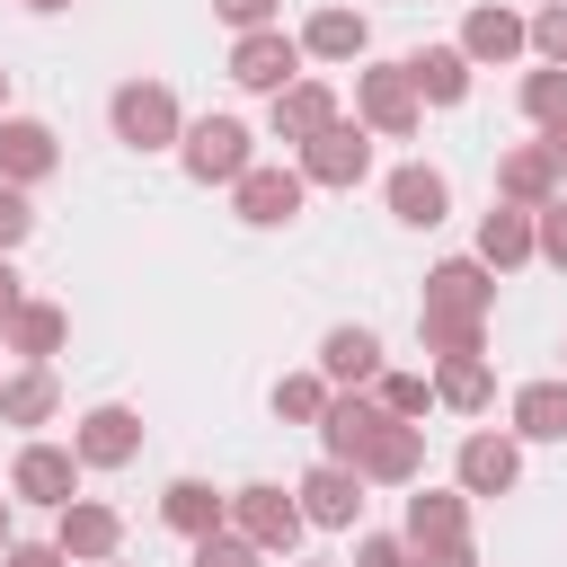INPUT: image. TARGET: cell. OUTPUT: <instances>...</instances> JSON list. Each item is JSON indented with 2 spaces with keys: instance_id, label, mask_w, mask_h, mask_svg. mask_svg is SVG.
<instances>
[{
  "instance_id": "obj_1",
  "label": "cell",
  "mask_w": 567,
  "mask_h": 567,
  "mask_svg": "<svg viewBox=\"0 0 567 567\" xmlns=\"http://www.w3.org/2000/svg\"><path fill=\"white\" fill-rule=\"evenodd\" d=\"M487 301H496V275L478 257H443L425 275V310H416V337L434 354H478L487 346Z\"/></svg>"
},
{
  "instance_id": "obj_2",
  "label": "cell",
  "mask_w": 567,
  "mask_h": 567,
  "mask_svg": "<svg viewBox=\"0 0 567 567\" xmlns=\"http://www.w3.org/2000/svg\"><path fill=\"white\" fill-rule=\"evenodd\" d=\"M177 159H186V177L195 186H239L257 159H248V124L239 115H204V124H186L177 133Z\"/></svg>"
},
{
  "instance_id": "obj_3",
  "label": "cell",
  "mask_w": 567,
  "mask_h": 567,
  "mask_svg": "<svg viewBox=\"0 0 567 567\" xmlns=\"http://www.w3.org/2000/svg\"><path fill=\"white\" fill-rule=\"evenodd\" d=\"M106 124H115V142H133V151H168V142L186 133V115H177V97H168L159 80H124V89L106 97Z\"/></svg>"
},
{
  "instance_id": "obj_4",
  "label": "cell",
  "mask_w": 567,
  "mask_h": 567,
  "mask_svg": "<svg viewBox=\"0 0 567 567\" xmlns=\"http://www.w3.org/2000/svg\"><path fill=\"white\" fill-rule=\"evenodd\" d=\"M292 71H301V44H292L284 27H257V35H239V44H230V80H239V89L284 97V89H292Z\"/></svg>"
},
{
  "instance_id": "obj_5",
  "label": "cell",
  "mask_w": 567,
  "mask_h": 567,
  "mask_svg": "<svg viewBox=\"0 0 567 567\" xmlns=\"http://www.w3.org/2000/svg\"><path fill=\"white\" fill-rule=\"evenodd\" d=\"M292 505H301V523H319V532H354V514H363V478H354L346 461H319V470L292 487Z\"/></svg>"
},
{
  "instance_id": "obj_6",
  "label": "cell",
  "mask_w": 567,
  "mask_h": 567,
  "mask_svg": "<svg viewBox=\"0 0 567 567\" xmlns=\"http://www.w3.org/2000/svg\"><path fill=\"white\" fill-rule=\"evenodd\" d=\"M230 532H239V540H257V549H292V540H301V505H292L284 487H266V478H257V487H239V496H230Z\"/></svg>"
},
{
  "instance_id": "obj_7",
  "label": "cell",
  "mask_w": 567,
  "mask_h": 567,
  "mask_svg": "<svg viewBox=\"0 0 567 567\" xmlns=\"http://www.w3.org/2000/svg\"><path fill=\"white\" fill-rule=\"evenodd\" d=\"M354 115H363L372 133L408 142V133H416V89H408V71H399V62H390V71H354Z\"/></svg>"
},
{
  "instance_id": "obj_8",
  "label": "cell",
  "mask_w": 567,
  "mask_h": 567,
  "mask_svg": "<svg viewBox=\"0 0 567 567\" xmlns=\"http://www.w3.org/2000/svg\"><path fill=\"white\" fill-rule=\"evenodd\" d=\"M363 168H372L363 124H328L319 142H301V186H363Z\"/></svg>"
},
{
  "instance_id": "obj_9",
  "label": "cell",
  "mask_w": 567,
  "mask_h": 567,
  "mask_svg": "<svg viewBox=\"0 0 567 567\" xmlns=\"http://www.w3.org/2000/svg\"><path fill=\"white\" fill-rule=\"evenodd\" d=\"M71 452H80V470H124V461L142 452V416L106 399V408H89V416H80V434H71Z\"/></svg>"
},
{
  "instance_id": "obj_10",
  "label": "cell",
  "mask_w": 567,
  "mask_h": 567,
  "mask_svg": "<svg viewBox=\"0 0 567 567\" xmlns=\"http://www.w3.org/2000/svg\"><path fill=\"white\" fill-rule=\"evenodd\" d=\"M53 159H62V142H53V124H35V115H0V186H35V177H53Z\"/></svg>"
},
{
  "instance_id": "obj_11",
  "label": "cell",
  "mask_w": 567,
  "mask_h": 567,
  "mask_svg": "<svg viewBox=\"0 0 567 567\" xmlns=\"http://www.w3.org/2000/svg\"><path fill=\"white\" fill-rule=\"evenodd\" d=\"M9 487L27 496V505H71V487H80V452H62V443H27L18 452V470H9Z\"/></svg>"
},
{
  "instance_id": "obj_12",
  "label": "cell",
  "mask_w": 567,
  "mask_h": 567,
  "mask_svg": "<svg viewBox=\"0 0 567 567\" xmlns=\"http://www.w3.org/2000/svg\"><path fill=\"white\" fill-rule=\"evenodd\" d=\"M381 425H390V416H381V399L337 390V399H328V416H319V443H328V461H346V470H354V461H363V443H372Z\"/></svg>"
},
{
  "instance_id": "obj_13",
  "label": "cell",
  "mask_w": 567,
  "mask_h": 567,
  "mask_svg": "<svg viewBox=\"0 0 567 567\" xmlns=\"http://www.w3.org/2000/svg\"><path fill=\"white\" fill-rule=\"evenodd\" d=\"M115 540H124L115 505H97V496H71V505H62V532H53V549H62V558L106 567V558H115Z\"/></svg>"
},
{
  "instance_id": "obj_14",
  "label": "cell",
  "mask_w": 567,
  "mask_h": 567,
  "mask_svg": "<svg viewBox=\"0 0 567 567\" xmlns=\"http://www.w3.org/2000/svg\"><path fill=\"white\" fill-rule=\"evenodd\" d=\"M399 71H408L416 106H425V97H434V106H461V97H470V53H461V44H416Z\"/></svg>"
},
{
  "instance_id": "obj_15",
  "label": "cell",
  "mask_w": 567,
  "mask_h": 567,
  "mask_svg": "<svg viewBox=\"0 0 567 567\" xmlns=\"http://www.w3.org/2000/svg\"><path fill=\"white\" fill-rule=\"evenodd\" d=\"M292 213H301V168H248V177H239V221L284 230Z\"/></svg>"
},
{
  "instance_id": "obj_16",
  "label": "cell",
  "mask_w": 567,
  "mask_h": 567,
  "mask_svg": "<svg viewBox=\"0 0 567 567\" xmlns=\"http://www.w3.org/2000/svg\"><path fill=\"white\" fill-rule=\"evenodd\" d=\"M390 213H399L408 230H434V221L452 213V186H443V168H425V159L390 168Z\"/></svg>"
},
{
  "instance_id": "obj_17",
  "label": "cell",
  "mask_w": 567,
  "mask_h": 567,
  "mask_svg": "<svg viewBox=\"0 0 567 567\" xmlns=\"http://www.w3.org/2000/svg\"><path fill=\"white\" fill-rule=\"evenodd\" d=\"M425 470V425H381L372 443H363V461H354V478H381V487H399V478H416Z\"/></svg>"
},
{
  "instance_id": "obj_18",
  "label": "cell",
  "mask_w": 567,
  "mask_h": 567,
  "mask_svg": "<svg viewBox=\"0 0 567 567\" xmlns=\"http://www.w3.org/2000/svg\"><path fill=\"white\" fill-rule=\"evenodd\" d=\"M328 124H337V89L328 80H292L275 97V142H319Z\"/></svg>"
},
{
  "instance_id": "obj_19",
  "label": "cell",
  "mask_w": 567,
  "mask_h": 567,
  "mask_svg": "<svg viewBox=\"0 0 567 567\" xmlns=\"http://www.w3.org/2000/svg\"><path fill=\"white\" fill-rule=\"evenodd\" d=\"M496 195H505L514 213H540V204L558 195V159H549L540 142H523V151H505V168H496Z\"/></svg>"
},
{
  "instance_id": "obj_20",
  "label": "cell",
  "mask_w": 567,
  "mask_h": 567,
  "mask_svg": "<svg viewBox=\"0 0 567 567\" xmlns=\"http://www.w3.org/2000/svg\"><path fill=\"white\" fill-rule=\"evenodd\" d=\"M514 478H523V452L505 434H470L461 443V496H505Z\"/></svg>"
},
{
  "instance_id": "obj_21",
  "label": "cell",
  "mask_w": 567,
  "mask_h": 567,
  "mask_svg": "<svg viewBox=\"0 0 567 567\" xmlns=\"http://www.w3.org/2000/svg\"><path fill=\"white\" fill-rule=\"evenodd\" d=\"M408 549H434V540H470V496H443V487H416L408 496Z\"/></svg>"
},
{
  "instance_id": "obj_22",
  "label": "cell",
  "mask_w": 567,
  "mask_h": 567,
  "mask_svg": "<svg viewBox=\"0 0 567 567\" xmlns=\"http://www.w3.org/2000/svg\"><path fill=\"white\" fill-rule=\"evenodd\" d=\"M372 372H381V337H372V328H328V346H319V381L363 390Z\"/></svg>"
},
{
  "instance_id": "obj_23",
  "label": "cell",
  "mask_w": 567,
  "mask_h": 567,
  "mask_svg": "<svg viewBox=\"0 0 567 567\" xmlns=\"http://www.w3.org/2000/svg\"><path fill=\"white\" fill-rule=\"evenodd\" d=\"M159 523H168V532H186V540H204V532H221V523H230V496H213L204 478H168Z\"/></svg>"
},
{
  "instance_id": "obj_24",
  "label": "cell",
  "mask_w": 567,
  "mask_h": 567,
  "mask_svg": "<svg viewBox=\"0 0 567 567\" xmlns=\"http://www.w3.org/2000/svg\"><path fill=\"white\" fill-rule=\"evenodd\" d=\"M62 328H71V319H62L53 301H18V310L0 319L9 354H27V363H53V354H62Z\"/></svg>"
},
{
  "instance_id": "obj_25",
  "label": "cell",
  "mask_w": 567,
  "mask_h": 567,
  "mask_svg": "<svg viewBox=\"0 0 567 567\" xmlns=\"http://www.w3.org/2000/svg\"><path fill=\"white\" fill-rule=\"evenodd\" d=\"M514 434L523 443H567V381H523L514 390Z\"/></svg>"
},
{
  "instance_id": "obj_26",
  "label": "cell",
  "mask_w": 567,
  "mask_h": 567,
  "mask_svg": "<svg viewBox=\"0 0 567 567\" xmlns=\"http://www.w3.org/2000/svg\"><path fill=\"white\" fill-rule=\"evenodd\" d=\"M523 257H532V213L496 204V213L478 221V266H487V275H505V266H523Z\"/></svg>"
},
{
  "instance_id": "obj_27",
  "label": "cell",
  "mask_w": 567,
  "mask_h": 567,
  "mask_svg": "<svg viewBox=\"0 0 567 567\" xmlns=\"http://www.w3.org/2000/svg\"><path fill=\"white\" fill-rule=\"evenodd\" d=\"M434 399H443V408H461V416H478V408L496 399V372H487V354H443V372H434Z\"/></svg>"
},
{
  "instance_id": "obj_28",
  "label": "cell",
  "mask_w": 567,
  "mask_h": 567,
  "mask_svg": "<svg viewBox=\"0 0 567 567\" xmlns=\"http://www.w3.org/2000/svg\"><path fill=\"white\" fill-rule=\"evenodd\" d=\"M363 35H372V27H363L354 9H319L292 44H301V53H319V62H354V53H363Z\"/></svg>"
},
{
  "instance_id": "obj_29",
  "label": "cell",
  "mask_w": 567,
  "mask_h": 567,
  "mask_svg": "<svg viewBox=\"0 0 567 567\" xmlns=\"http://www.w3.org/2000/svg\"><path fill=\"white\" fill-rule=\"evenodd\" d=\"M461 53H470V62H514V53H523V18H514V9H470Z\"/></svg>"
},
{
  "instance_id": "obj_30",
  "label": "cell",
  "mask_w": 567,
  "mask_h": 567,
  "mask_svg": "<svg viewBox=\"0 0 567 567\" xmlns=\"http://www.w3.org/2000/svg\"><path fill=\"white\" fill-rule=\"evenodd\" d=\"M53 399H62V390H53V372H44V363H27V372H9V381H0V425H44V416H53Z\"/></svg>"
},
{
  "instance_id": "obj_31",
  "label": "cell",
  "mask_w": 567,
  "mask_h": 567,
  "mask_svg": "<svg viewBox=\"0 0 567 567\" xmlns=\"http://www.w3.org/2000/svg\"><path fill=\"white\" fill-rule=\"evenodd\" d=\"M328 399H337V390H328L319 372H284V381H275V416H284V425H319Z\"/></svg>"
},
{
  "instance_id": "obj_32",
  "label": "cell",
  "mask_w": 567,
  "mask_h": 567,
  "mask_svg": "<svg viewBox=\"0 0 567 567\" xmlns=\"http://www.w3.org/2000/svg\"><path fill=\"white\" fill-rule=\"evenodd\" d=\"M372 381H381V390H372V399H381V416H399V425H408V416H425V399H434V381H416V372H372Z\"/></svg>"
},
{
  "instance_id": "obj_33",
  "label": "cell",
  "mask_w": 567,
  "mask_h": 567,
  "mask_svg": "<svg viewBox=\"0 0 567 567\" xmlns=\"http://www.w3.org/2000/svg\"><path fill=\"white\" fill-rule=\"evenodd\" d=\"M523 115H532V124H558V115H567V71H558V62H540V71L523 80Z\"/></svg>"
},
{
  "instance_id": "obj_34",
  "label": "cell",
  "mask_w": 567,
  "mask_h": 567,
  "mask_svg": "<svg viewBox=\"0 0 567 567\" xmlns=\"http://www.w3.org/2000/svg\"><path fill=\"white\" fill-rule=\"evenodd\" d=\"M257 558H266V549H257V540H239V532H230V523H221V532H204V540H195V567H257Z\"/></svg>"
},
{
  "instance_id": "obj_35",
  "label": "cell",
  "mask_w": 567,
  "mask_h": 567,
  "mask_svg": "<svg viewBox=\"0 0 567 567\" xmlns=\"http://www.w3.org/2000/svg\"><path fill=\"white\" fill-rule=\"evenodd\" d=\"M532 257H549V266H567V195H549V204L532 213Z\"/></svg>"
},
{
  "instance_id": "obj_36",
  "label": "cell",
  "mask_w": 567,
  "mask_h": 567,
  "mask_svg": "<svg viewBox=\"0 0 567 567\" xmlns=\"http://www.w3.org/2000/svg\"><path fill=\"white\" fill-rule=\"evenodd\" d=\"M523 44H532L540 62H558V71H567V0H558V9H540V18L523 27Z\"/></svg>"
},
{
  "instance_id": "obj_37",
  "label": "cell",
  "mask_w": 567,
  "mask_h": 567,
  "mask_svg": "<svg viewBox=\"0 0 567 567\" xmlns=\"http://www.w3.org/2000/svg\"><path fill=\"white\" fill-rule=\"evenodd\" d=\"M27 230H35V204H27L18 186H0V257H9V248H18Z\"/></svg>"
},
{
  "instance_id": "obj_38",
  "label": "cell",
  "mask_w": 567,
  "mask_h": 567,
  "mask_svg": "<svg viewBox=\"0 0 567 567\" xmlns=\"http://www.w3.org/2000/svg\"><path fill=\"white\" fill-rule=\"evenodd\" d=\"M354 567H416V558H408V540H390V532H363V540H354Z\"/></svg>"
},
{
  "instance_id": "obj_39",
  "label": "cell",
  "mask_w": 567,
  "mask_h": 567,
  "mask_svg": "<svg viewBox=\"0 0 567 567\" xmlns=\"http://www.w3.org/2000/svg\"><path fill=\"white\" fill-rule=\"evenodd\" d=\"M0 567H71V558H62L53 540H9V549H0Z\"/></svg>"
},
{
  "instance_id": "obj_40",
  "label": "cell",
  "mask_w": 567,
  "mask_h": 567,
  "mask_svg": "<svg viewBox=\"0 0 567 567\" xmlns=\"http://www.w3.org/2000/svg\"><path fill=\"white\" fill-rule=\"evenodd\" d=\"M416 567H478V549L470 540H434V549H408Z\"/></svg>"
},
{
  "instance_id": "obj_41",
  "label": "cell",
  "mask_w": 567,
  "mask_h": 567,
  "mask_svg": "<svg viewBox=\"0 0 567 567\" xmlns=\"http://www.w3.org/2000/svg\"><path fill=\"white\" fill-rule=\"evenodd\" d=\"M213 9H221V18H230V27H239V35H257V27H266V18H275V0H213Z\"/></svg>"
},
{
  "instance_id": "obj_42",
  "label": "cell",
  "mask_w": 567,
  "mask_h": 567,
  "mask_svg": "<svg viewBox=\"0 0 567 567\" xmlns=\"http://www.w3.org/2000/svg\"><path fill=\"white\" fill-rule=\"evenodd\" d=\"M540 151H549V159H558V177H567V115H558V124L540 133Z\"/></svg>"
},
{
  "instance_id": "obj_43",
  "label": "cell",
  "mask_w": 567,
  "mask_h": 567,
  "mask_svg": "<svg viewBox=\"0 0 567 567\" xmlns=\"http://www.w3.org/2000/svg\"><path fill=\"white\" fill-rule=\"evenodd\" d=\"M18 301H27V292H18V275H9V257H0V319H9Z\"/></svg>"
},
{
  "instance_id": "obj_44",
  "label": "cell",
  "mask_w": 567,
  "mask_h": 567,
  "mask_svg": "<svg viewBox=\"0 0 567 567\" xmlns=\"http://www.w3.org/2000/svg\"><path fill=\"white\" fill-rule=\"evenodd\" d=\"M0 549H9V496H0Z\"/></svg>"
},
{
  "instance_id": "obj_45",
  "label": "cell",
  "mask_w": 567,
  "mask_h": 567,
  "mask_svg": "<svg viewBox=\"0 0 567 567\" xmlns=\"http://www.w3.org/2000/svg\"><path fill=\"white\" fill-rule=\"evenodd\" d=\"M27 9H71V0H27Z\"/></svg>"
},
{
  "instance_id": "obj_46",
  "label": "cell",
  "mask_w": 567,
  "mask_h": 567,
  "mask_svg": "<svg viewBox=\"0 0 567 567\" xmlns=\"http://www.w3.org/2000/svg\"><path fill=\"white\" fill-rule=\"evenodd\" d=\"M0 106H9V71H0Z\"/></svg>"
},
{
  "instance_id": "obj_47",
  "label": "cell",
  "mask_w": 567,
  "mask_h": 567,
  "mask_svg": "<svg viewBox=\"0 0 567 567\" xmlns=\"http://www.w3.org/2000/svg\"><path fill=\"white\" fill-rule=\"evenodd\" d=\"M106 567H124V558H106Z\"/></svg>"
}]
</instances>
